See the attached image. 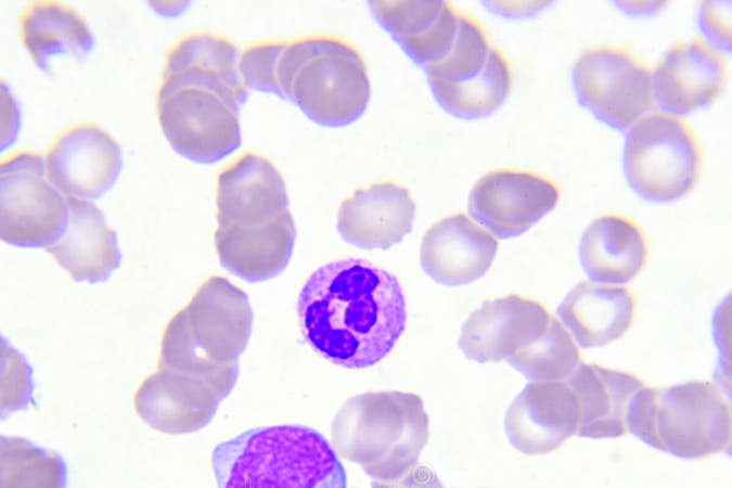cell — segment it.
<instances>
[{
  "label": "cell",
  "mask_w": 732,
  "mask_h": 488,
  "mask_svg": "<svg viewBox=\"0 0 732 488\" xmlns=\"http://www.w3.org/2000/svg\"><path fill=\"white\" fill-rule=\"evenodd\" d=\"M297 313L307 343L347 369L383 360L407 323L398 279L361 258L337 259L316 269L300 288Z\"/></svg>",
  "instance_id": "1"
},
{
  "label": "cell",
  "mask_w": 732,
  "mask_h": 488,
  "mask_svg": "<svg viewBox=\"0 0 732 488\" xmlns=\"http://www.w3.org/2000/svg\"><path fill=\"white\" fill-rule=\"evenodd\" d=\"M215 248L221 266L249 283L287 267L296 239L285 182L264 155L244 153L221 168L216 188Z\"/></svg>",
  "instance_id": "2"
},
{
  "label": "cell",
  "mask_w": 732,
  "mask_h": 488,
  "mask_svg": "<svg viewBox=\"0 0 732 488\" xmlns=\"http://www.w3.org/2000/svg\"><path fill=\"white\" fill-rule=\"evenodd\" d=\"M272 93L318 125L344 127L367 110L371 84L365 61L351 42L313 33L280 39Z\"/></svg>",
  "instance_id": "3"
},
{
  "label": "cell",
  "mask_w": 732,
  "mask_h": 488,
  "mask_svg": "<svg viewBox=\"0 0 732 488\" xmlns=\"http://www.w3.org/2000/svg\"><path fill=\"white\" fill-rule=\"evenodd\" d=\"M211 466L217 488H347L332 446L299 424L255 427L222 441Z\"/></svg>",
  "instance_id": "4"
},
{
  "label": "cell",
  "mask_w": 732,
  "mask_h": 488,
  "mask_svg": "<svg viewBox=\"0 0 732 488\" xmlns=\"http://www.w3.org/2000/svg\"><path fill=\"white\" fill-rule=\"evenodd\" d=\"M332 442L346 460L380 481L402 477L418 465L429 438L423 399L399 390L349 398L331 426Z\"/></svg>",
  "instance_id": "5"
},
{
  "label": "cell",
  "mask_w": 732,
  "mask_h": 488,
  "mask_svg": "<svg viewBox=\"0 0 732 488\" xmlns=\"http://www.w3.org/2000/svg\"><path fill=\"white\" fill-rule=\"evenodd\" d=\"M626 424L647 446L685 460L725 451L731 442L730 402L708 381L643 386L628 406Z\"/></svg>",
  "instance_id": "6"
},
{
  "label": "cell",
  "mask_w": 732,
  "mask_h": 488,
  "mask_svg": "<svg viewBox=\"0 0 732 488\" xmlns=\"http://www.w3.org/2000/svg\"><path fill=\"white\" fill-rule=\"evenodd\" d=\"M252 326L247 294L228 279L213 275L168 322L158 365L209 373L237 364Z\"/></svg>",
  "instance_id": "7"
},
{
  "label": "cell",
  "mask_w": 732,
  "mask_h": 488,
  "mask_svg": "<svg viewBox=\"0 0 732 488\" xmlns=\"http://www.w3.org/2000/svg\"><path fill=\"white\" fill-rule=\"evenodd\" d=\"M622 164L637 195L652 203H670L689 194L701 180L702 147L684 119L653 113L630 128Z\"/></svg>",
  "instance_id": "8"
},
{
  "label": "cell",
  "mask_w": 732,
  "mask_h": 488,
  "mask_svg": "<svg viewBox=\"0 0 732 488\" xmlns=\"http://www.w3.org/2000/svg\"><path fill=\"white\" fill-rule=\"evenodd\" d=\"M156 106L167 141L192 162L214 164L241 144V106L209 87L160 80Z\"/></svg>",
  "instance_id": "9"
},
{
  "label": "cell",
  "mask_w": 732,
  "mask_h": 488,
  "mask_svg": "<svg viewBox=\"0 0 732 488\" xmlns=\"http://www.w3.org/2000/svg\"><path fill=\"white\" fill-rule=\"evenodd\" d=\"M0 236L18 247H48L68 222L66 196L49 181L44 157L18 150L1 159Z\"/></svg>",
  "instance_id": "10"
},
{
  "label": "cell",
  "mask_w": 732,
  "mask_h": 488,
  "mask_svg": "<svg viewBox=\"0 0 732 488\" xmlns=\"http://www.w3.org/2000/svg\"><path fill=\"white\" fill-rule=\"evenodd\" d=\"M572 82L578 103L619 131L631 128L653 102L650 66L617 44L585 49L573 65Z\"/></svg>",
  "instance_id": "11"
},
{
  "label": "cell",
  "mask_w": 732,
  "mask_h": 488,
  "mask_svg": "<svg viewBox=\"0 0 732 488\" xmlns=\"http://www.w3.org/2000/svg\"><path fill=\"white\" fill-rule=\"evenodd\" d=\"M239 376V363L209 373L158 368L134 395L138 415L165 434L193 433L214 418Z\"/></svg>",
  "instance_id": "12"
},
{
  "label": "cell",
  "mask_w": 732,
  "mask_h": 488,
  "mask_svg": "<svg viewBox=\"0 0 732 488\" xmlns=\"http://www.w3.org/2000/svg\"><path fill=\"white\" fill-rule=\"evenodd\" d=\"M561 198L551 178L532 170L498 168L473 187L468 214L499 239L518 236L549 214Z\"/></svg>",
  "instance_id": "13"
},
{
  "label": "cell",
  "mask_w": 732,
  "mask_h": 488,
  "mask_svg": "<svg viewBox=\"0 0 732 488\" xmlns=\"http://www.w3.org/2000/svg\"><path fill=\"white\" fill-rule=\"evenodd\" d=\"M49 181L64 196L95 200L113 188L123 168L115 139L92 123L72 125L46 151Z\"/></svg>",
  "instance_id": "14"
},
{
  "label": "cell",
  "mask_w": 732,
  "mask_h": 488,
  "mask_svg": "<svg viewBox=\"0 0 732 488\" xmlns=\"http://www.w3.org/2000/svg\"><path fill=\"white\" fill-rule=\"evenodd\" d=\"M551 318L540 301L517 294L485 300L462 325L458 345L478 363L508 359L538 339Z\"/></svg>",
  "instance_id": "15"
},
{
  "label": "cell",
  "mask_w": 732,
  "mask_h": 488,
  "mask_svg": "<svg viewBox=\"0 0 732 488\" xmlns=\"http://www.w3.org/2000/svg\"><path fill=\"white\" fill-rule=\"evenodd\" d=\"M728 81L723 53L694 37L675 43L652 74L653 98L663 113L680 116L710 105Z\"/></svg>",
  "instance_id": "16"
},
{
  "label": "cell",
  "mask_w": 732,
  "mask_h": 488,
  "mask_svg": "<svg viewBox=\"0 0 732 488\" xmlns=\"http://www.w3.org/2000/svg\"><path fill=\"white\" fill-rule=\"evenodd\" d=\"M579 420L577 397L566 382H532L508 408L504 431L522 453L547 454L578 432Z\"/></svg>",
  "instance_id": "17"
},
{
  "label": "cell",
  "mask_w": 732,
  "mask_h": 488,
  "mask_svg": "<svg viewBox=\"0 0 732 488\" xmlns=\"http://www.w3.org/2000/svg\"><path fill=\"white\" fill-rule=\"evenodd\" d=\"M415 203L409 190L395 181H380L356 190L337 214L342 239L362 249H388L413 227Z\"/></svg>",
  "instance_id": "18"
},
{
  "label": "cell",
  "mask_w": 732,
  "mask_h": 488,
  "mask_svg": "<svg viewBox=\"0 0 732 488\" xmlns=\"http://www.w3.org/2000/svg\"><path fill=\"white\" fill-rule=\"evenodd\" d=\"M498 252L497 240L459 213L434 223L424 234L420 261L435 282L459 286L486 274Z\"/></svg>",
  "instance_id": "19"
},
{
  "label": "cell",
  "mask_w": 732,
  "mask_h": 488,
  "mask_svg": "<svg viewBox=\"0 0 732 488\" xmlns=\"http://www.w3.org/2000/svg\"><path fill=\"white\" fill-rule=\"evenodd\" d=\"M376 22L422 69L441 62L453 47L460 11L446 1H370Z\"/></svg>",
  "instance_id": "20"
},
{
  "label": "cell",
  "mask_w": 732,
  "mask_h": 488,
  "mask_svg": "<svg viewBox=\"0 0 732 488\" xmlns=\"http://www.w3.org/2000/svg\"><path fill=\"white\" fill-rule=\"evenodd\" d=\"M66 201L67 227L46 251L76 282L106 281L121 261L117 234L92 202L73 196H66Z\"/></svg>",
  "instance_id": "21"
},
{
  "label": "cell",
  "mask_w": 732,
  "mask_h": 488,
  "mask_svg": "<svg viewBox=\"0 0 732 488\" xmlns=\"http://www.w3.org/2000/svg\"><path fill=\"white\" fill-rule=\"evenodd\" d=\"M239 59L237 48L228 37L208 30L189 31L168 49L160 80L203 85L242 106L247 87Z\"/></svg>",
  "instance_id": "22"
},
{
  "label": "cell",
  "mask_w": 732,
  "mask_h": 488,
  "mask_svg": "<svg viewBox=\"0 0 732 488\" xmlns=\"http://www.w3.org/2000/svg\"><path fill=\"white\" fill-rule=\"evenodd\" d=\"M650 255L647 236L632 218L605 214L582 233L579 261L587 277L596 283L625 284L644 268Z\"/></svg>",
  "instance_id": "23"
},
{
  "label": "cell",
  "mask_w": 732,
  "mask_h": 488,
  "mask_svg": "<svg viewBox=\"0 0 732 488\" xmlns=\"http://www.w3.org/2000/svg\"><path fill=\"white\" fill-rule=\"evenodd\" d=\"M637 301L624 286L582 281L575 285L556 309V314L581 348L605 346L631 328Z\"/></svg>",
  "instance_id": "24"
},
{
  "label": "cell",
  "mask_w": 732,
  "mask_h": 488,
  "mask_svg": "<svg viewBox=\"0 0 732 488\" xmlns=\"http://www.w3.org/2000/svg\"><path fill=\"white\" fill-rule=\"evenodd\" d=\"M566 383L579 403V437L617 438L627 433L628 406L644 386L635 374L580 362Z\"/></svg>",
  "instance_id": "25"
},
{
  "label": "cell",
  "mask_w": 732,
  "mask_h": 488,
  "mask_svg": "<svg viewBox=\"0 0 732 488\" xmlns=\"http://www.w3.org/2000/svg\"><path fill=\"white\" fill-rule=\"evenodd\" d=\"M20 37L36 65L50 72L61 56L86 59L95 40L76 10L57 1H30L18 16Z\"/></svg>",
  "instance_id": "26"
},
{
  "label": "cell",
  "mask_w": 732,
  "mask_h": 488,
  "mask_svg": "<svg viewBox=\"0 0 732 488\" xmlns=\"http://www.w3.org/2000/svg\"><path fill=\"white\" fill-rule=\"evenodd\" d=\"M512 79L508 56L492 43L488 63L478 77L462 85L429 87L445 112L461 119H477L491 115L505 102Z\"/></svg>",
  "instance_id": "27"
},
{
  "label": "cell",
  "mask_w": 732,
  "mask_h": 488,
  "mask_svg": "<svg viewBox=\"0 0 732 488\" xmlns=\"http://www.w3.org/2000/svg\"><path fill=\"white\" fill-rule=\"evenodd\" d=\"M1 488H65L67 466L54 451L1 435Z\"/></svg>",
  "instance_id": "28"
},
{
  "label": "cell",
  "mask_w": 732,
  "mask_h": 488,
  "mask_svg": "<svg viewBox=\"0 0 732 488\" xmlns=\"http://www.w3.org/2000/svg\"><path fill=\"white\" fill-rule=\"evenodd\" d=\"M506 361L532 382L568 378L580 364V351L566 328L552 316L548 329Z\"/></svg>",
  "instance_id": "29"
},
{
  "label": "cell",
  "mask_w": 732,
  "mask_h": 488,
  "mask_svg": "<svg viewBox=\"0 0 732 488\" xmlns=\"http://www.w3.org/2000/svg\"><path fill=\"white\" fill-rule=\"evenodd\" d=\"M492 43L479 23L460 11L459 33L448 55L425 70L428 84L457 86L478 77L485 69Z\"/></svg>",
  "instance_id": "30"
},
{
  "label": "cell",
  "mask_w": 732,
  "mask_h": 488,
  "mask_svg": "<svg viewBox=\"0 0 732 488\" xmlns=\"http://www.w3.org/2000/svg\"><path fill=\"white\" fill-rule=\"evenodd\" d=\"M31 369L25 358L1 338V418L26 408L31 400Z\"/></svg>",
  "instance_id": "31"
},
{
  "label": "cell",
  "mask_w": 732,
  "mask_h": 488,
  "mask_svg": "<svg viewBox=\"0 0 732 488\" xmlns=\"http://www.w3.org/2000/svg\"><path fill=\"white\" fill-rule=\"evenodd\" d=\"M699 28L706 42L720 53H729L731 49L730 3L707 1L703 3Z\"/></svg>",
  "instance_id": "32"
},
{
  "label": "cell",
  "mask_w": 732,
  "mask_h": 488,
  "mask_svg": "<svg viewBox=\"0 0 732 488\" xmlns=\"http://www.w3.org/2000/svg\"><path fill=\"white\" fill-rule=\"evenodd\" d=\"M371 488H444L436 473L426 465H418L400 478L373 480Z\"/></svg>",
  "instance_id": "33"
},
{
  "label": "cell",
  "mask_w": 732,
  "mask_h": 488,
  "mask_svg": "<svg viewBox=\"0 0 732 488\" xmlns=\"http://www.w3.org/2000/svg\"><path fill=\"white\" fill-rule=\"evenodd\" d=\"M665 3H662L660 1L656 2H634V1H619L617 3V7L621 9L625 13L630 14V15H639V14H651L654 11H658L660 8H663Z\"/></svg>",
  "instance_id": "34"
}]
</instances>
